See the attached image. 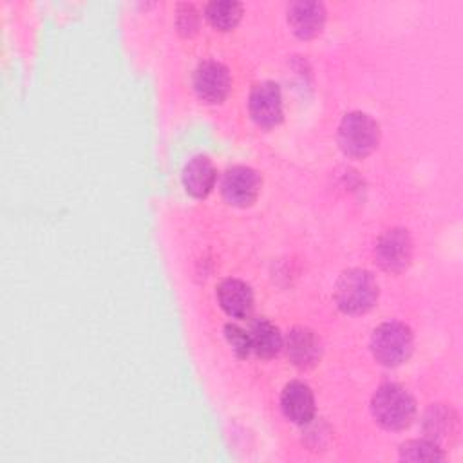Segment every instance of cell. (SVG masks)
<instances>
[{"label": "cell", "mask_w": 463, "mask_h": 463, "mask_svg": "<svg viewBox=\"0 0 463 463\" xmlns=\"http://www.w3.org/2000/svg\"><path fill=\"white\" fill-rule=\"evenodd\" d=\"M371 412L378 425L387 430L405 429L416 412L411 392L398 383H383L371 398Z\"/></svg>", "instance_id": "obj_1"}, {"label": "cell", "mask_w": 463, "mask_h": 463, "mask_svg": "<svg viewBox=\"0 0 463 463\" xmlns=\"http://www.w3.org/2000/svg\"><path fill=\"white\" fill-rule=\"evenodd\" d=\"M335 300L336 306L347 315L365 313L378 300V282L367 269H345L336 280Z\"/></svg>", "instance_id": "obj_2"}, {"label": "cell", "mask_w": 463, "mask_h": 463, "mask_svg": "<svg viewBox=\"0 0 463 463\" xmlns=\"http://www.w3.org/2000/svg\"><path fill=\"white\" fill-rule=\"evenodd\" d=\"M414 347V336L403 322L389 320L380 324L371 335V351L385 367H396L409 360Z\"/></svg>", "instance_id": "obj_3"}, {"label": "cell", "mask_w": 463, "mask_h": 463, "mask_svg": "<svg viewBox=\"0 0 463 463\" xmlns=\"http://www.w3.org/2000/svg\"><path fill=\"white\" fill-rule=\"evenodd\" d=\"M380 141L378 123L365 112L354 110L342 118L338 127V145L351 157L369 156Z\"/></svg>", "instance_id": "obj_4"}, {"label": "cell", "mask_w": 463, "mask_h": 463, "mask_svg": "<svg viewBox=\"0 0 463 463\" xmlns=\"http://www.w3.org/2000/svg\"><path fill=\"white\" fill-rule=\"evenodd\" d=\"M376 262L389 273L403 271L412 259V241L407 230L391 228L376 242Z\"/></svg>", "instance_id": "obj_5"}, {"label": "cell", "mask_w": 463, "mask_h": 463, "mask_svg": "<svg viewBox=\"0 0 463 463\" xmlns=\"http://www.w3.org/2000/svg\"><path fill=\"white\" fill-rule=\"evenodd\" d=\"M222 197L233 206H250L260 192L259 174L244 165H237L226 170L221 183Z\"/></svg>", "instance_id": "obj_6"}, {"label": "cell", "mask_w": 463, "mask_h": 463, "mask_svg": "<svg viewBox=\"0 0 463 463\" xmlns=\"http://www.w3.org/2000/svg\"><path fill=\"white\" fill-rule=\"evenodd\" d=\"M250 114L253 121L264 128H271L282 121V94L275 81H260L250 92Z\"/></svg>", "instance_id": "obj_7"}, {"label": "cell", "mask_w": 463, "mask_h": 463, "mask_svg": "<svg viewBox=\"0 0 463 463\" xmlns=\"http://www.w3.org/2000/svg\"><path fill=\"white\" fill-rule=\"evenodd\" d=\"M194 89L203 101L221 103L232 89L228 69L213 60L199 63L194 72Z\"/></svg>", "instance_id": "obj_8"}, {"label": "cell", "mask_w": 463, "mask_h": 463, "mask_svg": "<svg viewBox=\"0 0 463 463\" xmlns=\"http://www.w3.org/2000/svg\"><path fill=\"white\" fill-rule=\"evenodd\" d=\"M288 22L298 38L307 40L322 31L326 22V9L320 2L315 0L291 2L288 7Z\"/></svg>", "instance_id": "obj_9"}, {"label": "cell", "mask_w": 463, "mask_h": 463, "mask_svg": "<svg viewBox=\"0 0 463 463\" xmlns=\"http://www.w3.org/2000/svg\"><path fill=\"white\" fill-rule=\"evenodd\" d=\"M280 409L293 423H307L315 414V396L307 383L293 380L280 394Z\"/></svg>", "instance_id": "obj_10"}, {"label": "cell", "mask_w": 463, "mask_h": 463, "mask_svg": "<svg viewBox=\"0 0 463 463\" xmlns=\"http://www.w3.org/2000/svg\"><path fill=\"white\" fill-rule=\"evenodd\" d=\"M217 298L226 315L244 318L253 309L251 288L239 279H226L217 286Z\"/></svg>", "instance_id": "obj_11"}, {"label": "cell", "mask_w": 463, "mask_h": 463, "mask_svg": "<svg viewBox=\"0 0 463 463\" xmlns=\"http://www.w3.org/2000/svg\"><path fill=\"white\" fill-rule=\"evenodd\" d=\"M289 360L297 367H311L320 358V340L307 327H293L286 338Z\"/></svg>", "instance_id": "obj_12"}, {"label": "cell", "mask_w": 463, "mask_h": 463, "mask_svg": "<svg viewBox=\"0 0 463 463\" xmlns=\"http://www.w3.org/2000/svg\"><path fill=\"white\" fill-rule=\"evenodd\" d=\"M215 166L206 156L192 157L183 170V184L194 197H206L215 184Z\"/></svg>", "instance_id": "obj_13"}, {"label": "cell", "mask_w": 463, "mask_h": 463, "mask_svg": "<svg viewBox=\"0 0 463 463\" xmlns=\"http://www.w3.org/2000/svg\"><path fill=\"white\" fill-rule=\"evenodd\" d=\"M248 333L251 340V351L257 356L271 358L282 349V335L279 327L271 324L268 318H255Z\"/></svg>", "instance_id": "obj_14"}, {"label": "cell", "mask_w": 463, "mask_h": 463, "mask_svg": "<svg viewBox=\"0 0 463 463\" xmlns=\"http://www.w3.org/2000/svg\"><path fill=\"white\" fill-rule=\"evenodd\" d=\"M204 16L215 29L230 31L242 16V4L233 0H213L206 5Z\"/></svg>", "instance_id": "obj_15"}, {"label": "cell", "mask_w": 463, "mask_h": 463, "mask_svg": "<svg viewBox=\"0 0 463 463\" xmlns=\"http://www.w3.org/2000/svg\"><path fill=\"white\" fill-rule=\"evenodd\" d=\"M400 459L405 461H443L445 454L434 439H411L400 447Z\"/></svg>", "instance_id": "obj_16"}, {"label": "cell", "mask_w": 463, "mask_h": 463, "mask_svg": "<svg viewBox=\"0 0 463 463\" xmlns=\"http://www.w3.org/2000/svg\"><path fill=\"white\" fill-rule=\"evenodd\" d=\"M452 423L454 420L450 418V409H443V407H430L429 414L425 416V427H427V432L430 436V439L439 438L443 436V432H450L452 429Z\"/></svg>", "instance_id": "obj_17"}, {"label": "cell", "mask_w": 463, "mask_h": 463, "mask_svg": "<svg viewBox=\"0 0 463 463\" xmlns=\"http://www.w3.org/2000/svg\"><path fill=\"white\" fill-rule=\"evenodd\" d=\"M224 336L228 340V344L232 345L233 353L241 358H246L251 353V340H250V333L241 329L235 324H226L224 326Z\"/></svg>", "instance_id": "obj_18"}]
</instances>
